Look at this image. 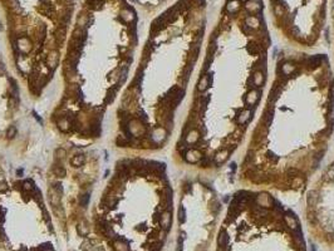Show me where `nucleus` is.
Segmentation results:
<instances>
[{"instance_id":"7","label":"nucleus","mask_w":334,"mask_h":251,"mask_svg":"<svg viewBox=\"0 0 334 251\" xmlns=\"http://www.w3.org/2000/svg\"><path fill=\"white\" fill-rule=\"evenodd\" d=\"M59 127L63 129V131H66L67 128H68V126H69V121L67 119V118H62L60 121H59Z\"/></svg>"},{"instance_id":"4","label":"nucleus","mask_w":334,"mask_h":251,"mask_svg":"<svg viewBox=\"0 0 334 251\" xmlns=\"http://www.w3.org/2000/svg\"><path fill=\"white\" fill-rule=\"evenodd\" d=\"M121 18H122L124 22L130 23V22H132V20L135 19V14H133V11L130 10V9H124V10L121 13Z\"/></svg>"},{"instance_id":"3","label":"nucleus","mask_w":334,"mask_h":251,"mask_svg":"<svg viewBox=\"0 0 334 251\" xmlns=\"http://www.w3.org/2000/svg\"><path fill=\"white\" fill-rule=\"evenodd\" d=\"M303 213L314 237L334 245V154L304 190Z\"/></svg>"},{"instance_id":"8","label":"nucleus","mask_w":334,"mask_h":251,"mask_svg":"<svg viewBox=\"0 0 334 251\" xmlns=\"http://www.w3.org/2000/svg\"><path fill=\"white\" fill-rule=\"evenodd\" d=\"M79 201H81V205H82L83 207H86L87 203H88V201H89V195H88V193H87V195H83L81 198H79Z\"/></svg>"},{"instance_id":"11","label":"nucleus","mask_w":334,"mask_h":251,"mask_svg":"<svg viewBox=\"0 0 334 251\" xmlns=\"http://www.w3.org/2000/svg\"><path fill=\"white\" fill-rule=\"evenodd\" d=\"M33 188H34V187H33V183H31L30 181H25V182H24V190H26V191H31V190H33Z\"/></svg>"},{"instance_id":"6","label":"nucleus","mask_w":334,"mask_h":251,"mask_svg":"<svg viewBox=\"0 0 334 251\" xmlns=\"http://www.w3.org/2000/svg\"><path fill=\"white\" fill-rule=\"evenodd\" d=\"M84 163V156L83 154H75L73 157V160H72V165L74 167H79V166H82Z\"/></svg>"},{"instance_id":"9","label":"nucleus","mask_w":334,"mask_h":251,"mask_svg":"<svg viewBox=\"0 0 334 251\" xmlns=\"http://www.w3.org/2000/svg\"><path fill=\"white\" fill-rule=\"evenodd\" d=\"M54 173L57 175V176H64L66 175V171H64V168H62V167H55L54 168Z\"/></svg>"},{"instance_id":"2","label":"nucleus","mask_w":334,"mask_h":251,"mask_svg":"<svg viewBox=\"0 0 334 251\" xmlns=\"http://www.w3.org/2000/svg\"><path fill=\"white\" fill-rule=\"evenodd\" d=\"M334 139V70L328 54L281 49L240 151L239 187L303 195Z\"/></svg>"},{"instance_id":"5","label":"nucleus","mask_w":334,"mask_h":251,"mask_svg":"<svg viewBox=\"0 0 334 251\" xmlns=\"http://www.w3.org/2000/svg\"><path fill=\"white\" fill-rule=\"evenodd\" d=\"M49 196H50V200H52L53 205L59 203V201H60V192L59 191H57L55 188H52V190L49 191Z\"/></svg>"},{"instance_id":"12","label":"nucleus","mask_w":334,"mask_h":251,"mask_svg":"<svg viewBox=\"0 0 334 251\" xmlns=\"http://www.w3.org/2000/svg\"><path fill=\"white\" fill-rule=\"evenodd\" d=\"M6 190H8L6 183H5V182H2V183H0V191H6Z\"/></svg>"},{"instance_id":"10","label":"nucleus","mask_w":334,"mask_h":251,"mask_svg":"<svg viewBox=\"0 0 334 251\" xmlns=\"http://www.w3.org/2000/svg\"><path fill=\"white\" fill-rule=\"evenodd\" d=\"M15 133H17V128H15V127H10L8 129V132H6V134H8L9 138H13L15 136Z\"/></svg>"},{"instance_id":"1","label":"nucleus","mask_w":334,"mask_h":251,"mask_svg":"<svg viewBox=\"0 0 334 251\" xmlns=\"http://www.w3.org/2000/svg\"><path fill=\"white\" fill-rule=\"evenodd\" d=\"M273 42L255 0H226L207 37L175 160L214 176L240 153L268 90Z\"/></svg>"}]
</instances>
